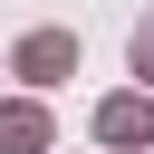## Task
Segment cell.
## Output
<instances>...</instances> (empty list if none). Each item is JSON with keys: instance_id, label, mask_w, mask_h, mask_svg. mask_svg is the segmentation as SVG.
<instances>
[{"instance_id": "6da1fadb", "label": "cell", "mask_w": 154, "mask_h": 154, "mask_svg": "<svg viewBox=\"0 0 154 154\" xmlns=\"http://www.w3.org/2000/svg\"><path fill=\"white\" fill-rule=\"evenodd\" d=\"M10 77H29V87H67V77H77V29H29V38L10 48Z\"/></svg>"}, {"instance_id": "7a4b0ae2", "label": "cell", "mask_w": 154, "mask_h": 154, "mask_svg": "<svg viewBox=\"0 0 154 154\" xmlns=\"http://www.w3.org/2000/svg\"><path fill=\"white\" fill-rule=\"evenodd\" d=\"M96 144H116V154H144V144H154V87H125V96H106V106H96Z\"/></svg>"}, {"instance_id": "3957f363", "label": "cell", "mask_w": 154, "mask_h": 154, "mask_svg": "<svg viewBox=\"0 0 154 154\" xmlns=\"http://www.w3.org/2000/svg\"><path fill=\"white\" fill-rule=\"evenodd\" d=\"M0 154H48V106L38 96H0Z\"/></svg>"}, {"instance_id": "277c9868", "label": "cell", "mask_w": 154, "mask_h": 154, "mask_svg": "<svg viewBox=\"0 0 154 154\" xmlns=\"http://www.w3.org/2000/svg\"><path fill=\"white\" fill-rule=\"evenodd\" d=\"M125 58H135V77L154 87V19H135V38H125Z\"/></svg>"}]
</instances>
